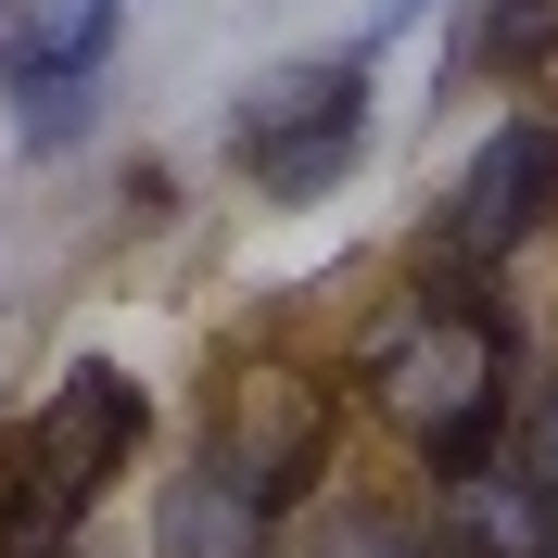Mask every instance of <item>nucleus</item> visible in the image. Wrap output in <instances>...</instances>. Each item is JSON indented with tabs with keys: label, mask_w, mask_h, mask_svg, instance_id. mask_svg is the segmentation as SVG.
I'll return each instance as SVG.
<instances>
[{
	"label": "nucleus",
	"mask_w": 558,
	"mask_h": 558,
	"mask_svg": "<svg viewBox=\"0 0 558 558\" xmlns=\"http://www.w3.org/2000/svg\"><path fill=\"white\" fill-rule=\"evenodd\" d=\"M355 381H368V407H381L418 457L470 470V457H483V432H495V393H508V330H495L470 292H418L407 317H381V330H368Z\"/></svg>",
	"instance_id": "f257e3e1"
},
{
	"label": "nucleus",
	"mask_w": 558,
	"mask_h": 558,
	"mask_svg": "<svg viewBox=\"0 0 558 558\" xmlns=\"http://www.w3.org/2000/svg\"><path fill=\"white\" fill-rule=\"evenodd\" d=\"M128 445H140V381L114 355H76L64 393H38V445L13 470V495H0V558H51L89 521V495L128 470Z\"/></svg>",
	"instance_id": "f03ea898"
},
{
	"label": "nucleus",
	"mask_w": 558,
	"mask_h": 558,
	"mask_svg": "<svg viewBox=\"0 0 558 558\" xmlns=\"http://www.w3.org/2000/svg\"><path fill=\"white\" fill-rule=\"evenodd\" d=\"M229 153L267 204H317L330 178L368 153V51H305V64H267L229 102Z\"/></svg>",
	"instance_id": "7ed1b4c3"
},
{
	"label": "nucleus",
	"mask_w": 558,
	"mask_h": 558,
	"mask_svg": "<svg viewBox=\"0 0 558 558\" xmlns=\"http://www.w3.org/2000/svg\"><path fill=\"white\" fill-rule=\"evenodd\" d=\"M114 26H128V0H0V89H13V140L26 153H64L102 114Z\"/></svg>",
	"instance_id": "20e7f679"
},
{
	"label": "nucleus",
	"mask_w": 558,
	"mask_h": 558,
	"mask_svg": "<svg viewBox=\"0 0 558 558\" xmlns=\"http://www.w3.org/2000/svg\"><path fill=\"white\" fill-rule=\"evenodd\" d=\"M546 216H558V128L546 114H508V128L457 166L432 242H445V267H495V254H521Z\"/></svg>",
	"instance_id": "39448f33"
},
{
	"label": "nucleus",
	"mask_w": 558,
	"mask_h": 558,
	"mask_svg": "<svg viewBox=\"0 0 558 558\" xmlns=\"http://www.w3.org/2000/svg\"><path fill=\"white\" fill-rule=\"evenodd\" d=\"M317 457H330V393H305L292 368H254L242 393H229V418H216V445H204V470L229 495H254V508H292V495L317 483Z\"/></svg>",
	"instance_id": "423d86ee"
},
{
	"label": "nucleus",
	"mask_w": 558,
	"mask_h": 558,
	"mask_svg": "<svg viewBox=\"0 0 558 558\" xmlns=\"http://www.w3.org/2000/svg\"><path fill=\"white\" fill-rule=\"evenodd\" d=\"M153 558H267V508H254V495H229L204 457H191V483H178L166 521H153Z\"/></svg>",
	"instance_id": "0eeeda50"
},
{
	"label": "nucleus",
	"mask_w": 558,
	"mask_h": 558,
	"mask_svg": "<svg viewBox=\"0 0 558 558\" xmlns=\"http://www.w3.org/2000/svg\"><path fill=\"white\" fill-rule=\"evenodd\" d=\"M457 533H470L483 558H533L546 495H533V483H495V470H470V483H457Z\"/></svg>",
	"instance_id": "6e6552de"
},
{
	"label": "nucleus",
	"mask_w": 558,
	"mask_h": 558,
	"mask_svg": "<svg viewBox=\"0 0 558 558\" xmlns=\"http://www.w3.org/2000/svg\"><path fill=\"white\" fill-rule=\"evenodd\" d=\"M317 558H445V546H418V533H393V521H343Z\"/></svg>",
	"instance_id": "1a4fd4ad"
},
{
	"label": "nucleus",
	"mask_w": 558,
	"mask_h": 558,
	"mask_svg": "<svg viewBox=\"0 0 558 558\" xmlns=\"http://www.w3.org/2000/svg\"><path fill=\"white\" fill-rule=\"evenodd\" d=\"M495 51H558V0H495Z\"/></svg>",
	"instance_id": "9d476101"
},
{
	"label": "nucleus",
	"mask_w": 558,
	"mask_h": 558,
	"mask_svg": "<svg viewBox=\"0 0 558 558\" xmlns=\"http://www.w3.org/2000/svg\"><path fill=\"white\" fill-rule=\"evenodd\" d=\"M521 483H533V495H546V508H558V393H546V407H533V470H521Z\"/></svg>",
	"instance_id": "9b49d317"
},
{
	"label": "nucleus",
	"mask_w": 558,
	"mask_h": 558,
	"mask_svg": "<svg viewBox=\"0 0 558 558\" xmlns=\"http://www.w3.org/2000/svg\"><path fill=\"white\" fill-rule=\"evenodd\" d=\"M533 558H558V508H546V533H533Z\"/></svg>",
	"instance_id": "f8f14e48"
}]
</instances>
